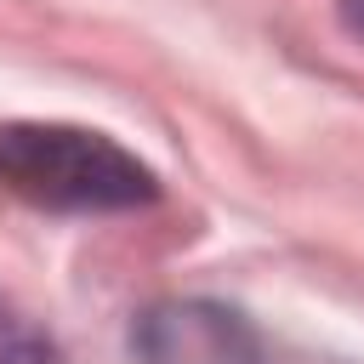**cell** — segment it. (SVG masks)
<instances>
[{
  "instance_id": "cell-3",
  "label": "cell",
  "mask_w": 364,
  "mask_h": 364,
  "mask_svg": "<svg viewBox=\"0 0 364 364\" xmlns=\"http://www.w3.org/2000/svg\"><path fill=\"white\" fill-rule=\"evenodd\" d=\"M0 364H63L57 347L11 307H0Z\"/></svg>"
},
{
  "instance_id": "cell-4",
  "label": "cell",
  "mask_w": 364,
  "mask_h": 364,
  "mask_svg": "<svg viewBox=\"0 0 364 364\" xmlns=\"http://www.w3.org/2000/svg\"><path fill=\"white\" fill-rule=\"evenodd\" d=\"M336 6H341V17H347V28H353V34L364 40V0H336Z\"/></svg>"
},
{
  "instance_id": "cell-1",
  "label": "cell",
  "mask_w": 364,
  "mask_h": 364,
  "mask_svg": "<svg viewBox=\"0 0 364 364\" xmlns=\"http://www.w3.org/2000/svg\"><path fill=\"white\" fill-rule=\"evenodd\" d=\"M0 188L51 210H131L154 199V171L85 125H0Z\"/></svg>"
},
{
  "instance_id": "cell-2",
  "label": "cell",
  "mask_w": 364,
  "mask_h": 364,
  "mask_svg": "<svg viewBox=\"0 0 364 364\" xmlns=\"http://www.w3.org/2000/svg\"><path fill=\"white\" fill-rule=\"evenodd\" d=\"M136 364H262L256 330L222 301H154L131 324Z\"/></svg>"
}]
</instances>
